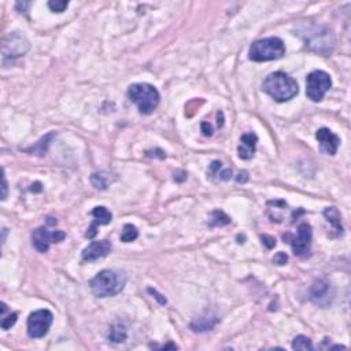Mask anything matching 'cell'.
I'll return each instance as SVG.
<instances>
[{"mask_svg": "<svg viewBox=\"0 0 351 351\" xmlns=\"http://www.w3.org/2000/svg\"><path fill=\"white\" fill-rule=\"evenodd\" d=\"M262 90L279 103L294 99L299 92L295 80L282 71H276L269 74L262 84Z\"/></svg>", "mask_w": 351, "mask_h": 351, "instance_id": "1", "label": "cell"}, {"mask_svg": "<svg viewBox=\"0 0 351 351\" xmlns=\"http://www.w3.org/2000/svg\"><path fill=\"white\" fill-rule=\"evenodd\" d=\"M126 284V276L117 270H102L90 282L92 294L97 298L118 295Z\"/></svg>", "mask_w": 351, "mask_h": 351, "instance_id": "2", "label": "cell"}, {"mask_svg": "<svg viewBox=\"0 0 351 351\" xmlns=\"http://www.w3.org/2000/svg\"><path fill=\"white\" fill-rule=\"evenodd\" d=\"M128 96L133 103H136L139 111L145 116L154 113L161 100L158 90L151 84L145 83L132 84L128 90Z\"/></svg>", "mask_w": 351, "mask_h": 351, "instance_id": "3", "label": "cell"}, {"mask_svg": "<svg viewBox=\"0 0 351 351\" xmlns=\"http://www.w3.org/2000/svg\"><path fill=\"white\" fill-rule=\"evenodd\" d=\"M285 55V46L279 37H268L255 42L250 47L248 58L253 62H268Z\"/></svg>", "mask_w": 351, "mask_h": 351, "instance_id": "4", "label": "cell"}, {"mask_svg": "<svg viewBox=\"0 0 351 351\" xmlns=\"http://www.w3.org/2000/svg\"><path fill=\"white\" fill-rule=\"evenodd\" d=\"M330 87H332V80L329 74L323 70H314L307 76L306 94L313 102H320L324 99L325 94L330 90Z\"/></svg>", "mask_w": 351, "mask_h": 351, "instance_id": "5", "label": "cell"}, {"mask_svg": "<svg viewBox=\"0 0 351 351\" xmlns=\"http://www.w3.org/2000/svg\"><path fill=\"white\" fill-rule=\"evenodd\" d=\"M54 321V316L49 310L33 311L28 318V335L33 339H40L48 333Z\"/></svg>", "mask_w": 351, "mask_h": 351, "instance_id": "6", "label": "cell"}, {"mask_svg": "<svg viewBox=\"0 0 351 351\" xmlns=\"http://www.w3.org/2000/svg\"><path fill=\"white\" fill-rule=\"evenodd\" d=\"M284 240H288L291 247L294 250V254L298 257H309L311 251V227L309 224L303 222L298 228V236L294 237L291 234H284Z\"/></svg>", "mask_w": 351, "mask_h": 351, "instance_id": "7", "label": "cell"}, {"mask_svg": "<svg viewBox=\"0 0 351 351\" xmlns=\"http://www.w3.org/2000/svg\"><path fill=\"white\" fill-rule=\"evenodd\" d=\"M66 237V234L62 231H55V232H49L47 228H37L33 234H32V239H33V246L39 251V253H47L48 251L49 246L52 243H59Z\"/></svg>", "mask_w": 351, "mask_h": 351, "instance_id": "8", "label": "cell"}, {"mask_svg": "<svg viewBox=\"0 0 351 351\" xmlns=\"http://www.w3.org/2000/svg\"><path fill=\"white\" fill-rule=\"evenodd\" d=\"M29 49V42L26 37L18 32L10 35L3 42V58H17L23 55Z\"/></svg>", "mask_w": 351, "mask_h": 351, "instance_id": "9", "label": "cell"}, {"mask_svg": "<svg viewBox=\"0 0 351 351\" xmlns=\"http://www.w3.org/2000/svg\"><path fill=\"white\" fill-rule=\"evenodd\" d=\"M333 298H335V291L329 282L325 280H318L310 288V301L321 307L329 306Z\"/></svg>", "mask_w": 351, "mask_h": 351, "instance_id": "10", "label": "cell"}, {"mask_svg": "<svg viewBox=\"0 0 351 351\" xmlns=\"http://www.w3.org/2000/svg\"><path fill=\"white\" fill-rule=\"evenodd\" d=\"M317 140L320 141V145L323 148V151H325L329 155H335L340 144V139L337 138L336 135L332 131H329L328 128H321L318 129L316 133Z\"/></svg>", "mask_w": 351, "mask_h": 351, "instance_id": "11", "label": "cell"}, {"mask_svg": "<svg viewBox=\"0 0 351 351\" xmlns=\"http://www.w3.org/2000/svg\"><path fill=\"white\" fill-rule=\"evenodd\" d=\"M111 251V243L109 240L92 241L88 247L84 248L83 259L84 261H96L99 258H103Z\"/></svg>", "mask_w": 351, "mask_h": 351, "instance_id": "12", "label": "cell"}, {"mask_svg": "<svg viewBox=\"0 0 351 351\" xmlns=\"http://www.w3.org/2000/svg\"><path fill=\"white\" fill-rule=\"evenodd\" d=\"M241 144L239 145L237 151H239V157L241 159H251L254 157L255 148H257V143H258V136L253 133V132H248L244 133L241 136Z\"/></svg>", "mask_w": 351, "mask_h": 351, "instance_id": "13", "label": "cell"}, {"mask_svg": "<svg viewBox=\"0 0 351 351\" xmlns=\"http://www.w3.org/2000/svg\"><path fill=\"white\" fill-rule=\"evenodd\" d=\"M92 215H94L95 221H94V224L91 225V228L88 229V232H87V236H88L90 239L95 237L97 225H107V224H110L111 218H113V215H111L110 211L103 206L95 207V209L92 210Z\"/></svg>", "mask_w": 351, "mask_h": 351, "instance_id": "14", "label": "cell"}, {"mask_svg": "<svg viewBox=\"0 0 351 351\" xmlns=\"http://www.w3.org/2000/svg\"><path fill=\"white\" fill-rule=\"evenodd\" d=\"M209 176L214 180L220 181H227L232 177V170L231 169H224L220 161H214L209 167Z\"/></svg>", "mask_w": 351, "mask_h": 351, "instance_id": "15", "label": "cell"}, {"mask_svg": "<svg viewBox=\"0 0 351 351\" xmlns=\"http://www.w3.org/2000/svg\"><path fill=\"white\" fill-rule=\"evenodd\" d=\"M218 318L215 316H205L200 317L198 320H195L192 324H191V328L195 332H205V330H210L213 328L214 325L217 324Z\"/></svg>", "mask_w": 351, "mask_h": 351, "instance_id": "16", "label": "cell"}, {"mask_svg": "<svg viewBox=\"0 0 351 351\" xmlns=\"http://www.w3.org/2000/svg\"><path fill=\"white\" fill-rule=\"evenodd\" d=\"M324 215L325 218L328 220V222H330L335 229L337 231V234H342L343 232V227H342V217H340V213L337 211L336 207H328L325 211H324Z\"/></svg>", "mask_w": 351, "mask_h": 351, "instance_id": "17", "label": "cell"}, {"mask_svg": "<svg viewBox=\"0 0 351 351\" xmlns=\"http://www.w3.org/2000/svg\"><path fill=\"white\" fill-rule=\"evenodd\" d=\"M126 335H128V332H126V327H125L124 324L116 323L111 327L109 339H110L111 342H114V343H122L126 339Z\"/></svg>", "mask_w": 351, "mask_h": 351, "instance_id": "18", "label": "cell"}, {"mask_svg": "<svg viewBox=\"0 0 351 351\" xmlns=\"http://www.w3.org/2000/svg\"><path fill=\"white\" fill-rule=\"evenodd\" d=\"M55 135L54 133H49V135H47L46 138H43L40 141H37L33 147H30V148H26L25 151L26 152H35V154H37V155H43L44 152L47 151V147H48L49 144V141H51V139L54 138Z\"/></svg>", "mask_w": 351, "mask_h": 351, "instance_id": "19", "label": "cell"}, {"mask_svg": "<svg viewBox=\"0 0 351 351\" xmlns=\"http://www.w3.org/2000/svg\"><path fill=\"white\" fill-rule=\"evenodd\" d=\"M229 222H231V217H228L227 214L224 213V211H221V210H215L211 214L209 224L211 227H222V225H227Z\"/></svg>", "mask_w": 351, "mask_h": 351, "instance_id": "20", "label": "cell"}, {"mask_svg": "<svg viewBox=\"0 0 351 351\" xmlns=\"http://www.w3.org/2000/svg\"><path fill=\"white\" fill-rule=\"evenodd\" d=\"M139 236L138 228L132 224H126L122 229V234H121V241L124 243H131V241L136 240Z\"/></svg>", "mask_w": 351, "mask_h": 351, "instance_id": "21", "label": "cell"}, {"mask_svg": "<svg viewBox=\"0 0 351 351\" xmlns=\"http://www.w3.org/2000/svg\"><path fill=\"white\" fill-rule=\"evenodd\" d=\"M292 349L294 350H313V344H311V340H310L307 336H303V335H299L294 339L292 342Z\"/></svg>", "mask_w": 351, "mask_h": 351, "instance_id": "22", "label": "cell"}, {"mask_svg": "<svg viewBox=\"0 0 351 351\" xmlns=\"http://www.w3.org/2000/svg\"><path fill=\"white\" fill-rule=\"evenodd\" d=\"M91 181H92V184H94L95 188H97V189H106V188H107V184H109V180L104 177L103 173H95V174H92Z\"/></svg>", "mask_w": 351, "mask_h": 351, "instance_id": "23", "label": "cell"}, {"mask_svg": "<svg viewBox=\"0 0 351 351\" xmlns=\"http://www.w3.org/2000/svg\"><path fill=\"white\" fill-rule=\"evenodd\" d=\"M69 6V1L65 0H52L48 1V8L52 13H63Z\"/></svg>", "mask_w": 351, "mask_h": 351, "instance_id": "24", "label": "cell"}, {"mask_svg": "<svg viewBox=\"0 0 351 351\" xmlns=\"http://www.w3.org/2000/svg\"><path fill=\"white\" fill-rule=\"evenodd\" d=\"M17 318H18L17 313H10L8 316H3L1 317V328L4 330L10 329L17 323Z\"/></svg>", "mask_w": 351, "mask_h": 351, "instance_id": "25", "label": "cell"}, {"mask_svg": "<svg viewBox=\"0 0 351 351\" xmlns=\"http://www.w3.org/2000/svg\"><path fill=\"white\" fill-rule=\"evenodd\" d=\"M288 261V257L285 253H277L275 255V258H273V262H275L276 265H285Z\"/></svg>", "mask_w": 351, "mask_h": 351, "instance_id": "26", "label": "cell"}, {"mask_svg": "<svg viewBox=\"0 0 351 351\" xmlns=\"http://www.w3.org/2000/svg\"><path fill=\"white\" fill-rule=\"evenodd\" d=\"M262 243L266 246V248H273L276 246V239L275 237H272V236H268V234H263L262 236Z\"/></svg>", "mask_w": 351, "mask_h": 351, "instance_id": "27", "label": "cell"}, {"mask_svg": "<svg viewBox=\"0 0 351 351\" xmlns=\"http://www.w3.org/2000/svg\"><path fill=\"white\" fill-rule=\"evenodd\" d=\"M1 189H3L1 199L6 200V198H7V180H6V174H4V172H3V177H1Z\"/></svg>", "mask_w": 351, "mask_h": 351, "instance_id": "28", "label": "cell"}, {"mask_svg": "<svg viewBox=\"0 0 351 351\" xmlns=\"http://www.w3.org/2000/svg\"><path fill=\"white\" fill-rule=\"evenodd\" d=\"M202 132L205 136H211L213 135V128L209 122H202Z\"/></svg>", "mask_w": 351, "mask_h": 351, "instance_id": "29", "label": "cell"}, {"mask_svg": "<svg viewBox=\"0 0 351 351\" xmlns=\"http://www.w3.org/2000/svg\"><path fill=\"white\" fill-rule=\"evenodd\" d=\"M247 180H248V173L247 172L239 173V176L236 177V181H237V183H246Z\"/></svg>", "mask_w": 351, "mask_h": 351, "instance_id": "30", "label": "cell"}, {"mask_svg": "<svg viewBox=\"0 0 351 351\" xmlns=\"http://www.w3.org/2000/svg\"><path fill=\"white\" fill-rule=\"evenodd\" d=\"M148 291L151 292L152 295H155V298L158 299L159 302H161V303H166V299H165V298H161V295H159V294H158V292H157V291H155V289L150 288V289H148Z\"/></svg>", "mask_w": 351, "mask_h": 351, "instance_id": "31", "label": "cell"}, {"mask_svg": "<svg viewBox=\"0 0 351 351\" xmlns=\"http://www.w3.org/2000/svg\"><path fill=\"white\" fill-rule=\"evenodd\" d=\"M30 6V3H17V8H20L22 11V8H25V7H29Z\"/></svg>", "mask_w": 351, "mask_h": 351, "instance_id": "32", "label": "cell"}, {"mask_svg": "<svg viewBox=\"0 0 351 351\" xmlns=\"http://www.w3.org/2000/svg\"><path fill=\"white\" fill-rule=\"evenodd\" d=\"M224 125V118H222V113H218V126Z\"/></svg>", "mask_w": 351, "mask_h": 351, "instance_id": "33", "label": "cell"}]
</instances>
